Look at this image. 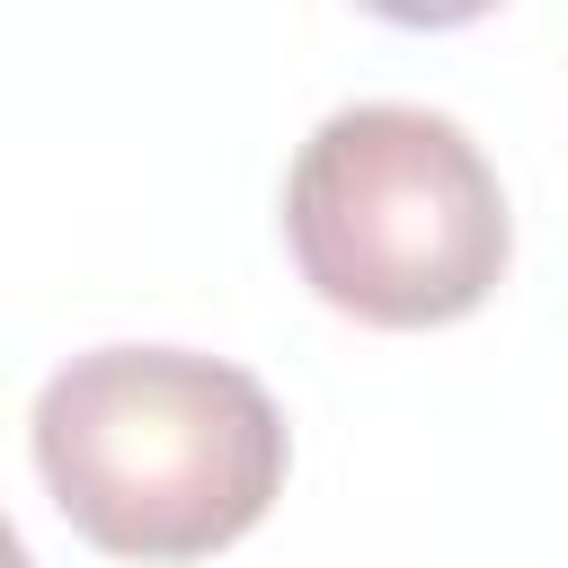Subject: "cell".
Segmentation results:
<instances>
[{
  "mask_svg": "<svg viewBox=\"0 0 568 568\" xmlns=\"http://www.w3.org/2000/svg\"><path fill=\"white\" fill-rule=\"evenodd\" d=\"M36 470L115 559H204L284 497V417L195 346H89L36 390Z\"/></svg>",
  "mask_w": 568,
  "mask_h": 568,
  "instance_id": "6da1fadb",
  "label": "cell"
},
{
  "mask_svg": "<svg viewBox=\"0 0 568 568\" xmlns=\"http://www.w3.org/2000/svg\"><path fill=\"white\" fill-rule=\"evenodd\" d=\"M284 240L328 311L373 328H444L497 293L515 222L488 151L444 106L355 98L293 151Z\"/></svg>",
  "mask_w": 568,
  "mask_h": 568,
  "instance_id": "7a4b0ae2",
  "label": "cell"
},
{
  "mask_svg": "<svg viewBox=\"0 0 568 568\" xmlns=\"http://www.w3.org/2000/svg\"><path fill=\"white\" fill-rule=\"evenodd\" d=\"M0 568H36V559H27V541H18V524H9V515H0Z\"/></svg>",
  "mask_w": 568,
  "mask_h": 568,
  "instance_id": "3957f363",
  "label": "cell"
}]
</instances>
